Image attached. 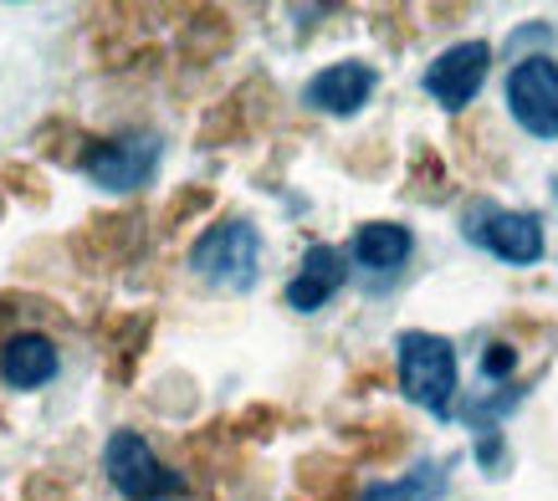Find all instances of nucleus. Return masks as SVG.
I'll use <instances>...</instances> for the list:
<instances>
[{"label":"nucleus","mask_w":558,"mask_h":501,"mask_svg":"<svg viewBox=\"0 0 558 501\" xmlns=\"http://www.w3.org/2000/svg\"><path fill=\"white\" fill-rule=\"evenodd\" d=\"M32 144H36V154L47 159V164H68V169H77L83 164V154H87V144H93V134H87L77 118H68V113H51L41 129L32 134Z\"/></svg>","instance_id":"21"},{"label":"nucleus","mask_w":558,"mask_h":501,"mask_svg":"<svg viewBox=\"0 0 558 501\" xmlns=\"http://www.w3.org/2000/svg\"><path fill=\"white\" fill-rule=\"evenodd\" d=\"M180 455H185L190 471L201 476H236L241 471V451H236V435H231V419H210L201 430H190L180 440Z\"/></svg>","instance_id":"18"},{"label":"nucleus","mask_w":558,"mask_h":501,"mask_svg":"<svg viewBox=\"0 0 558 501\" xmlns=\"http://www.w3.org/2000/svg\"><path fill=\"white\" fill-rule=\"evenodd\" d=\"M440 497H446V461H436V466H415L410 476H400V481L369 486L359 501H440Z\"/></svg>","instance_id":"23"},{"label":"nucleus","mask_w":558,"mask_h":501,"mask_svg":"<svg viewBox=\"0 0 558 501\" xmlns=\"http://www.w3.org/2000/svg\"><path fill=\"white\" fill-rule=\"evenodd\" d=\"M374 36H379V41H385V47H410V41H415V21H410V11L405 5H379V11H374Z\"/></svg>","instance_id":"29"},{"label":"nucleus","mask_w":558,"mask_h":501,"mask_svg":"<svg viewBox=\"0 0 558 501\" xmlns=\"http://www.w3.org/2000/svg\"><path fill=\"white\" fill-rule=\"evenodd\" d=\"M0 216H5V195H0Z\"/></svg>","instance_id":"36"},{"label":"nucleus","mask_w":558,"mask_h":501,"mask_svg":"<svg viewBox=\"0 0 558 501\" xmlns=\"http://www.w3.org/2000/svg\"><path fill=\"white\" fill-rule=\"evenodd\" d=\"M461 16H472V5H425V21H430V26H457Z\"/></svg>","instance_id":"34"},{"label":"nucleus","mask_w":558,"mask_h":501,"mask_svg":"<svg viewBox=\"0 0 558 501\" xmlns=\"http://www.w3.org/2000/svg\"><path fill=\"white\" fill-rule=\"evenodd\" d=\"M277 113H282L277 83H271L267 72H252V77H241L226 98H216L205 108L201 129H195V144H201V149H226V144H241V138H256L277 123Z\"/></svg>","instance_id":"2"},{"label":"nucleus","mask_w":558,"mask_h":501,"mask_svg":"<svg viewBox=\"0 0 558 501\" xmlns=\"http://www.w3.org/2000/svg\"><path fill=\"white\" fill-rule=\"evenodd\" d=\"M374 87H379V72L369 62H333L303 87V102L328 118H349L374 98Z\"/></svg>","instance_id":"12"},{"label":"nucleus","mask_w":558,"mask_h":501,"mask_svg":"<svg viewBox=\"0 0 558 501\" xmlns=\"http://www.w3.org/2000/svg\"><path fill=\"white\" fill-rule=\"evenodd\" d=\"M374 389H389V364H359L354 374H349V394H374Z\"/></svg>","instance_id":"33"},{"label":"nucleus","mask_w":558,"mask_h":501,"mask_svg":"<svg viewBox=\"0 0 558 501\" xmlns=\"http://www.w3.org/2000/svg\"><path fill=\"white\" fill-rule=\"evenodd\" d=\"M395 358H400V389L410 404L430 410L436 419L451 415V394H457V349L440 333H410L395 338Z\"/></svg>","instance_id":"4"},{"label":"nucleus","mask_w":558,"mask_h":501,"mask_svg":"<svg viewBox=\"0 0 558 501\" xmlns=\"http://www.w3.org/2000/svg\"><path fill=\"white\" fill-rule=\"evenodd\" d=\"M149 338H154L149 307H144V313H108V318L98 322V349H102V358H108V384L113 389L134 384V368H138V358H144V349H149Z\"/></svg>","instance_id":"11"},{"label":"nucleus","mask_w":558,"mask_h":501,"mask_svg":"<svg viewBox=\"0 0 558 501\" xmlns=\"http://www.w3.org/2000/svg\"><path fill=\"white\" fill-rule=\"evenodd\" d=\"M415 250V235L400 225V220H364L349 241V256H354L364 271H400Z\"/></svg>","instance_id":"17"},{"label":"nucleus","mask_w":558,"mask_h":501,"mask_svg":"<svg viewBox=\"0 0 558 501\" xmlns=\"http://www.w3.org/2000/svg\"><path fill=\"white\" fill-rule=\"evenodd\" d=\"M190 271L220 292H252L262 271V231L246 216H226L190 246Z\"/></svg>","instance_id":"1"},{"label":"nucleus","mask_w":558,"mask_h":501,"mask_svg":"<svg viewBox=\"0 0 558 501\" xmlns=\"http://www.w3.org/2000/svg\"><path fill=\"white\" fill-rule=\"evenodd\" d=\"M195 400H201V394H195V379H190V374H165V379L149 389V404L170 419H185L190 410H195Z\"/></svg>","instance_id":"27"},{"label":"nucleus","mask_w":558,"mask_h":501,"mask_svg":"<svg viewBox=\"0 0 558 501\" xmlns=\"http://www.w3.org/2000/svg\"><path fill=\"white\" fill-rule=\"evenodd\" d=\"M482 374H487V379H512V374H518V343H508V338L487 343V353H482Z\"/></svg>","instance_id":"32"},{"label":"nucleus","mask_w":558,"mask_h":501,"mask_svg":"<svg viewBox=\"0 0 558 501\" xmlns=\"http://www.w3.org/2000/svg\"><path fill=\"white\" fill-rule=\"evenodd\" d=\"M343 169L359 174V180H379L389 169V138L369 134V138H359V144H349V149H343Z\"/></svg>","instance_id":"28"},{"label":"nucleus","mask_w":558,"mask_h":501,"mask_svg":"<svg viewBox=\"0 0 558 501\" xmlns=\"http://www.w3.org/2000/svg\"><path fill=\"white\" fill-rule=\"evenodd\" d=\"M180 501H216V497H180Z\"/></svg>","instance_id":"35"},{"label":"nucleus","mask_w":558,"mask_h":501,"mask_svg":"<svg viewBox=\"0 0 558 501\" xmlns=\"http://www.w3.org/2000/svg\"><path fill=\"white\" fill-rule=\"evenodd\" d=\"M461 231L472 246H487L492 256H502L512 267H533L543 261V220L533 210H502L492 200H476L461 216Z\"/></svg>","instance_id":"6"},{"label":"nucleus","mask_w":558,"mask_h":501,"mask_svg":"<svg viewBox=\"0 0 558 501\" xmlns=\"http://www.w3.org/2000/svg\"><path fill=\"white\" fill-rule=\"evenodd\" d=\"M210 205H216V184H180L170 200H165V210H159V235L185 231L190 220L210 216Z\"/></svg>","instance_id":"24"},{"label":"nucleus","mask_w":558,"mask_h":501,"mask_svg":"<svg viewBox=\"0 0 558 501\" xmlns=\"http://www.w3.org/2000/svg\"><path fill=\"white\" fill-rule=\"evenodd\" d=\"M508 108L523 134L558 138V62L548 51L518 57V68L508 72Z\"/></svg>","instance_id":"8"},{"label":"nucleus","mask_w":558,"mask_h":501,"mask_svg":"<svg viewBox=\"0 0 558 501\" xmlns=\"http://www.w3.org/2000/svg\"><path fill=\"white\" fill-rule=\"evenodd\" d=\"M26 322H68V313H62V302H51L47 292H26V286L0 292V343L26 333Z\"/></svg>","instance_id":"22"},{"label":"nucleus","mask_w":558,"mask_h":501,"mask_svg":"<svg viewBox=\"0 0 558 501\" xmlns=\"http://www.w3.org/2000/svg\"><path fill=\"white\" fill-rule=\"evenodd\" d=\"M343 486H354V471H349L343 455L333 451L298 455V466H292V501H328L339 497Z\"/></svg>","instance_id":"20"},{"label":"nucleus","mask_w":558,"mask_h":501,"mask_svg":"<svg viewBox=\"0 0 558 501\" xmlns=\"http://www.w3.org/2000/svg\"><path fill=\"white\" fill-rule=\"evenodd\" d=\"M343 282H349V256H343L339 246L318 241V246L303 250V261H298V271H292V282L282 297H288L292 313H318L323 302L339 297Z\"/></svg>","instance_id":"10"},{"label":"nucleus","mask_w":558,"mask_h":501,"mask_svg":"<svg viewBox=\"0 0 558 501\" xmlns=\"http://www.w3.org/2000/svg\"><path fill=\"white\" fill-rule=\"evenodd\" d=\"M492 72V47L487 41H457V47H446L425 68V93L446 108V113H466L476 108V93L487 83Z\"/></svg>","instance_id":"9"},{"label":"nucleus","mask_w":558,"mask_h":501,"mask_svg":"<svg viewBox=\"0 0 558 501\" xmlns=\"http://www.w3.org/2000/svg\"><path fill=\"white\" fill-rule=\"evenodd\" d=\"M102 471L119 486L123 501H180L185 497V471H170L149 451L138 430H113L102 445Z\"/></svg>","instance_id":"5"},{"label":"nucleus","mask_w":558,"mask_h":501,"mask_svg":"<svg viewBox=\"0 0 558 501\" xmlns=\"http://www.w3.org/2000/svg\"><path fill=\"white\" fill-rule=\"evenodd\" d=\"M93 184L113 190V195H129V190H144L159 169V138L154 134H123V138H93L77 164Z\"/></svg>","instance_id":"7"},{"label":"nucleus","mask_w":558,"mask_h":501,"mask_svg":"<svg viewBox=\"0 0 558 501\" xmlns=\"http://www.w3.org/2000/svg\"><path fill=\"white\" fill-rule=\"evenodd\" d=\"M288 430V410L282 404H246L236 419H231V435L236 440H271V435H282Z\"/></svg>","instance_id":"26"},{"label":"nucleus","mask_w":558,"mask_h":501,"mask_svg":"<svg viewBox=\"0 0 558 501\" xmlns=\"http://www.w3.org/2000/svg\"><path fill=\"white\" fill-rule=\"evenodd\" d=\"M451 144H457L461 174H472V180H497V174L508 169V149L497 144V134H492V113H482V108H472V118L457 113V123H451Z\"/></svg>","instance_id":"16"},{"label":"nucleus","mask_w":558,"mask_h":501,"mask_svg":"<svg viewBox=\"0 0 558 501\" xmlns=\"http://www.w3.org/2000/svg\"><path fill=\"white\" fill-rule=\"evenodd\" d=\"M0 195H16L21 205L41 210V205H51V184H47V174L36 164H26V159H5V164H0Z\"/></svg>","instance_id":"25"},{"label":"nucleus","mask_w":558,"mask_h":501,"mask_svg":"<svg viewBox=\"0 0 558 501\" xmlns=\"http://www.w3.org/2000/svg\"><path fill=\"white\" fill-rule=\"evenodd\" d=\"M180 16L185 21H180L174 51H180L185 68H210V62H220L226 51L236 47V16L226 5H185Z\"/></svg>","instance_id":"13"},{"label":"nucleus","mask_w":558,"mask_h":501,"mask_svg":"<svg viewBox=\"0 0 558 501\" xmlns=\"http://www.w3.org/2000/svg\"><path fill=\"white\" fill-rule=\"evenodd\" d=\"M21 501H77V491H72L57 471H32V476L21 481Z\"/></svg>","instance_id":"30"},{"label":"nucleus","mask_w":558,"mask_h":501,"mask_svg":"<svg viewBox=\"0 0 558 501\" xmlns=\"http://www.w3.org/2000/svg\"><path fill=\"white\" fill-rule=\"evenodd\" d=\"M62 353L47 333H16L0 343V379L11 389H41L47 379H57Z\"/></svg>","instance_id":"15"},{"label":"nucleus","mask_w":558,"mask_h":501,"mask_svg":"<svg viewBox=\"0 0 558 501\" xmlns=\"http://www.w3.org/2000/svg\"><path fill=\"white\" fill-rule=\"evenodd\" d=\"M62 246H68L72 267L93 271V277L123 271L129 261H138V256H144V246H149L144 210H138V205H129V210H102V216H87L83 225H72Z\"/></svg>","instance_id":"3"},{"label":"nucleus","mask_w":558,"mask_h":501,"mask_svg":"<svg viewBox=\"0 0 558 501\" xmlns=\"http://www.w3.org/2000/svg\"><path fill=\"white\" fill-rule=\"evenodd\" d=\"M554 195H558V180H554Z\"/></svg>","instance_id":"37"},{"label":"nucleus","mask_w":558,"mask_h":501,"mask_svg":"<svg viewBox=\"0 0 558 501\" xmlns=\"http://www.w3.org/2000/svg\"><path fill=\"white\" fill-rule=\"evenodd\" d=\"M339 440H343V451H349V461H359V466H395V461L410 451L415 430H410L400 415H379V419L343 425Z\"/></svg>","instance_id":"14"},{"label":"nucleus","mask_w":558,"mask_h":501,"mask_svg":"<svg viewBox=\"0 0 558 501\" xmlns=\"http://www.w3.org/2000/svg\"><path fill=\"white\" fill-rule=\"evenodd\" d=\"M400 195H405L410 205H446V200H451V195H457V180H451L446 154L430 149V144H415V149H410Z\"/></svg>","instance_id":"19"},{"label":"nucleus","mask_w":558,"mask_h":501,"mask_svg":"<svg viewBox=\"0 0 558 501\" xmlns=\"http://www.w3.org/2000/svg\"><path fill=\"white\" fill-rule=\"evenodd\" d=\"M476 461H482L487 476H502V471H508V445H502V430H497V425H482V430H476Z\"/></svg>","instance_id":"31"}]
</instances>
